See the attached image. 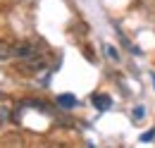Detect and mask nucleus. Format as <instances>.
Returning <instances> with one entry per match:
<instances>
[{
	"label": "nucleus",
	"instance_id": "nucleus-1",
	"mask_svg": "<svg viewBox=\"0 0 155 148\" xmlns=\"http://www.w3.org/2000/svg\"><path fill=\"white\" fill-rule=\"evenodd\" d=\"M21 72L26 74H36V72H43L45 67H48V57L43 55V53H36V55L26 57V60H21Z\"/></svg>",
	"mask_w": 155,
	"mask_h": 148
},
{
	"label": "nucleus",
	"instance_id": "nucleus-2",
	"mask_svg": "<svg viewBox=\"0 0 155 148\" xmlns=\"http://www.w3.org/2000/svg\"><path fill=\"white\" fill-rule=\"evenodd\" d=\"M36 53H41V50L34 45V43H29V41H21V43H17V45L12 48V55L19 57V60H26V57L36 55Z\"/></svg>",
	"mask_w": 155,
	"mask_h": 148
},
{
	"label": "nucleus",
	"instance_id": "nucleus-3",
	"mask_svg": "<svg viewBox=\"0 0 155 148\" xmlns=\"http://www.w3.org/2000/svg\"><path fill=\"white\" fill-rule=\"evenodd\" d=\"M93 105H96L98 110H107V108L112 105V100H110L107 93H96V96H93Z\"/></svg>",
	"mask_w": 155,
	"mask_h": 148
},
{
	"label": "nucleus",
	"instance_id": "nucleus-4",
	"mask_svg": "<svg viewBox=\"0 0 155 148\" xmlns=\"http://www.w3.org/2000/svg\"><path fill=\"white\" fill-rule=\"evenodd\" d=\"M58 105L69 110V108H74V105H77V98H74V96H69V93H62V96H58Z\"/></svg>",
	"mask_w": 155,
	"mask_h": 148
},
{
	"label": "nucleus",
	"instance_id": "nucleus-5",
	"mask_svg": "<svg viewBox=\"0 0 155 148\" xmlns=\"http://www.w3.org/2000/svg\"><path fill=\"white\" fill-rule=\"evenodd\" d=\"M10 57H12V45L0 41V60H10Z\"/></svg>",
	"mask_w": 155,
	"mask_h": 148
},
{
	"label": "nucleus",
	"instance_id": "nucleus-6",
	"mask_svg": "<svg viewBox=\"0 0 155 148\" xmlns=\"http://www.w3.org/2000/svg\"><path fill=\"white\" fill-rule=\"evenodd\" d=\"M105 53L112 57V60H117V53H115V48H112V45H105Z\"/></svg>",
	"mask_w": 155,
	"mask_h": 148
},
{
	"label": "nucleus",
	"instance_id": "nucleus-7",
	"mask_svg": "<svg viewBox=\"0 0 155 148\" xmlns=\"http://www.w3.org/2000/svg\"><path fill=\"white\" fill-rule=\"evenodd\" d=\"M153 136H155V131H148V134H143V136H141V141H150Z\"/></svg>",
	"mask_w": 155,
	"mask_h": 148
},
{
	"label": "nucleus",
	"instance_id": "nucleus-8",
	"mask_svg": "<svg viewBox=\"0 0 155 148\" xmlns=\"http://www.w3.org/2000/svg\"><path fill=\"white\" fill-rule=\"evenodd\" d=\"M153 81H155V74H153Z\"/></svg>",
	"mask_w": 155,
	"mask_h": 148
}]
</instances>
